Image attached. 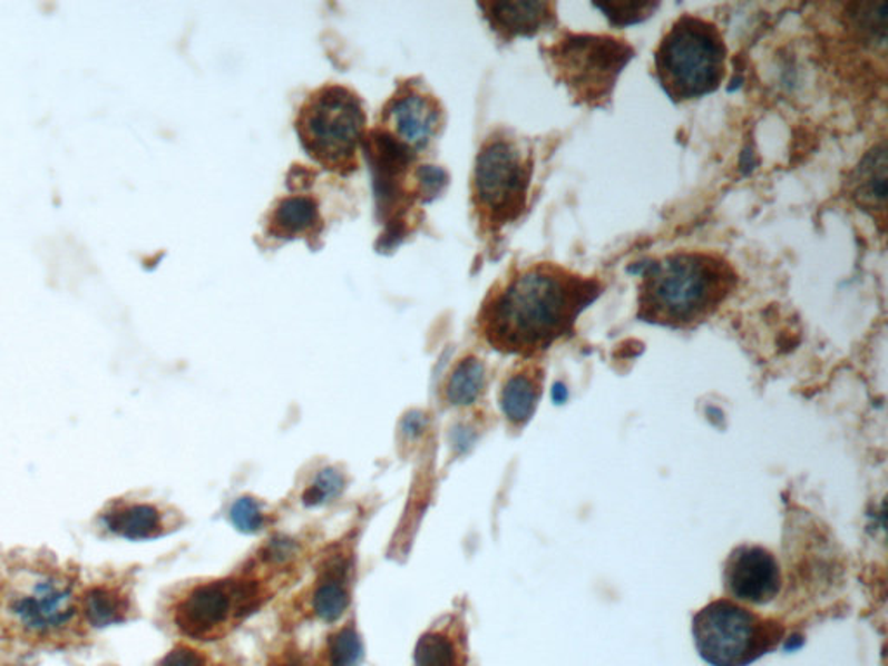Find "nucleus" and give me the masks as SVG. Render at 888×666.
<instances>
[{
	"label": "nucleus",
	"instance_id": "f257e3e1",
	"mask_svg": "<svg viewBox=\"0 0 888 666\" xmlns=\"http://www.w3.org/2000/svg\"><path fill=\"white\" fill-rule=\"evenodd\" d=\"M601 291L597 280L559 264H529L489 292L479 311V330L500 353L537 356L573 332Z\"/></svg>",
	"mask_w": 888,
	"mask_h": 666
},
{
	"label": "nucleus",
	"instance_id": "f03ea898",
	"mask_svg": "<svg viewBox=\"0 0 888 666\" xmlns=\"http://www.w3.org/2000/svg\"><path fill=\"white\" fill-rule=\"evenodd\" d=\"M732 264L715 252L679 251L644 264L638 317L669 329L706 322L736 288Z\"/></svg>",
	"mask_w": 888,
	"mask_h": 666
},
{
	"label": "nucleus",
	"instance_id": "7ed1b4c3",
	"mask_svg": "<svg viewBox=\"0 0 888 666\" xmlns=\"http://www.w3.org/2000/svg\"><path fill=\"white\" fill-rule=\"evenodd\" d=\"M295 130L305 154L339 176L360 167L358 151L367 130L363 99L342 84L318 87L302 101Z\"/></svg>",
	"mask_w": 888,
	"mask_h": 666
},
{
	"label": "nucleus",
	"instance_id": "20e7f679",
	"mask_svg": "<svg viewBox=\"0 0 888 666\" xmlns=\"http://www.w3.org/2000/svg\"><path fill=\"white\" fill-rule=\"evenodd\" d=\"M725 48L712 21L684 14L673 21L654 51V70L673 101L712 95L725 79Z\"/></svg>",
	"mask_w": 888,
	"mask_h": 666
},
{
	"label": "nucleus",
	"instance_id": "39448f33",
	"mask_svg": "<svg viewBox=\"0 0 888 666\" xmlns=\"http://www.w3.org/2000/svg\"><path fill=\"white\" fill-rule=\"evenodd\" d=\"M544 56L557 82L578 105L603 108L613 98L635 49L622 37L563 32L545 46Z\"/></svg>",
	"mask_w": 888,
	"mask_h": 666
},
{
	"label": "nucleus",
	"instance_id": "423d86ee",
	"mask_svg": "<svg viewBox=\"0 0 888 666\" xmlns=\"http://www.w3.org/2000/svg\"><path fill=\"white\" fill-rule=\"evenodd\" d=\"M693 637L710 666H750L781 644L784 625L736 600L716 599L694 616Z\"/></svg>",
	"mask_w": 888,
	"mask_h": 666
},
{
	"label": "nucleus",
	"instance_id": "0eeeda50",
	"mask_svg": "<svg viewBox=\"0 0 888 666\" xmlns=\"http://www.w3.org/2000/svg\"><path fill=\"white\" fill-rule=\"evenodd\" d=\"M533 158L509 134L494 133L479 148L472 174V204L489 232L514 223L528 204Z\"/></svg>",
	"mask_w": 888,
	"mask_h": 666
},
{
	"label": "nucleus",
	"instance_id": "6e6552de",
	"mask_svg": "<svg viewBox=\"0 0 888 666\" xmlns=\"http://www.w3.org/2000/svg\"><path fill=\"white\" fill-rule=\"evenodd\" d=\"M263 585L251 577L226 578L193 587L174 609L180 634L196 640L217 639L266 599Z\"/></svg>",
	"mask_w": 888,
	"mask_h": 666
},
{
	"label": "nucleus",
	"instance_id": "1a4fd4ad",
	"mask_svg": "<svg viewBox=\"0 0 888 666\" xmlns=\"http://www.w3.org/2000/svg\"><path fill=\"white\" fill-rule=\"evenodd\" d=\"M79 613V600L70 581L42 575L21 588L9 603V615L23 630L46 635L64 630Z\"/></svg>",
	"mask_w": 888,
	"mask_h": 666
},
{
	"label": "nucleus",
	"instance_id": "9d476101",
	"mask_svg": "<svg viewBox=\"0 0 888 666\" xmlns=\"http://www.w3.org/2000/svg\"><path fill=\"white\" fill-rule=\"evenodd\" d=\"M382 123L384 133L417 155L435 141L445 124V110L426 87L401 84L386 102Z\"/></svg>",
	"mask_w": 888,
	"mask_h": 666
},
{
	"label": "nucleus",
	"instance_id": "9b49d317",
	"mask_svg": "<svg viewBox=\"0 0 888 666\" xmlns=\"http://www.w3.org/2000/svg\"><path fill=\"white\" fill-rule=\"evenodd\" d=\"M722 581L732 600L765 606L781 592L783 575L771 550L760 545H740L725 559Z\"/></svg>",
	"mask_w": 888,
	"mask_h": 666
},
{
	"label": "nucleus",
	"instance_id": "f8f14e48",
	"mask_svg": "<svg viewBox=\"0 0 888 666\" xmlns=\"http://www.w3.org/2000/svg\"><path fill=\"white\" fill-rule=\"evenodd\" d=\"M489 27L505 40L533 37L557 23L556 4L538 0L517 2H481Z\"/></svg>",
	"mask_w": 888,
	"mask_h": 666
},
{
	"label": "nucleus",
	"instance_id": "ddd939ff",
	"mask_svg": "<svg viewBox=\"0 0 888 666\" xmlns=\"http://www.w3.org/2000/svg\"><path fill=\"white\" fill-rule=\"evenodd\" d=\"M321 229L320 207L311 196H283L267 216L266 232L273 238H314L320 236Z\"/></svg>",
	"mask_w": 888,
	"mask_h": 666
},
{
	"label": "nucleus",
	"instance_id": "4468645a",
	"mask_svg": "<svg viewBox=\"0 0 888 666\" xmlns=\"http://www.w3.org/2000/svg\"><path fill=\"white\" fill-rule=\"evenodd\" d=\"M544 392V369L537 363H526L517 369L501 388L500 404L504 415L513 425L523 428L537 412Z\"/></svg>",
	"mask_w": 888,
	"mask_h": 666
},
{
	"label": "nucleus",
	"instance_id": "2eb2a0df",
	"mask_svg": "<svg viewBox=\"0 0 888 666\" xmlns=\"http://www.w3.org/2000/svg\"><path fill=\"white\" fill-rule=\"evenodd\" d=\"M852 196L862 210L885 221L887 207V148L872 146L852 174Z\"/></svg>",
	"mask_w": 888,
	"mask_h": 666
},
{
	"label": "nucleus",
	"instance_id": "dca6fc26",
	"mask_svg": "<svg viewBox=\"0 0 888 666\" xmlns=\"http://www.w3.org/2000/svg\"><path fill=\"white\" fill-rule=\"evenodd\" d=\"M108 531L127 540H152L164 535V513L152 503L118 507L103 516Z\"/></svg>",
	"mask_w": 888,
	"mask_h": 666
},
{
	"label": "nucleus",
	"instance_id": "f3484780",
	"mask_svg": "<svg viewBox=\"0 0 888 666\" xmlns=\"http://www.w3.org/2000/svg\"><path fill=\"white\" fill-rule=\"evenodd\" d=\"M349 603L351 594H349L348 565L344 561L333 562L326 566L323 577L316 581L311 597V608L323 621H335L344 615Z\"/></svg>",
	"mask_w": 888,
	"mask_h": 666
},
{
	"label": "nucleus",
	"instance_id": "a211bd4d",
	"mask_svg": "<svg viewBox=\"0 0 888 666\" xmlns=\"http://www.w3.org/2000/svg\"><path fill=\"white\" fill-rule=\"evenodd\" d=\"M82 609L92 627H110L126 619L129 600L118 588L99 585L87 590L82 597Z\"/></svg>",
	"mask_w": 888,
	"mask_h": 666
},
{
	"label": "nucleus",
	"instance_id": "6ab92c4d",
	"mask_svg": "<svg viewBox=\"0 0 888 666\" xmlns=\"http://www.w3.org/2000/svg\"><path fill=\"white\" fill-rule=\"evenodd\" d=\"M486 388V370L482 361L469 356L460 361L448 379L445 394L451 404L467 407L481 398Z\"/></svg>",
	"mask_w": 888,
	"mask_h": 666
},
{
	"label": "nucleus",
	"instance_id": "aec40b11",
	"mask_svg": "<svg viewBox=\"0 0 888 666\" xmlns=\"http://www.w3.org/2000/svg\"><path fill=\"white\" fill-rule=\"evenodd\" d=\"M416 666H460L457 644L445 631H429L420 637Z\"/></svg>",
	"mask_w": 888,
	"mask_h": 666
},
{
	"label": "nucleus",
	"instance_id": "412c9836",
	"mask_svg": "<svg viewBox=\"0 0 888 666\" xmlns=\"http://www.w3.org/2000/svg\"><path fill=\"white\" fill-rule=\"evenodd\" d=\"M363 659V643L354 627L348 625L332 635L326 646V662L330 666H358Z\"/></svg>",
	"mask_w": 888,
	"mask_h": 666
},
{
	"label": "nucleus",
	"instance_id": "4be33fe9",
	"mask_svg": "<svg viewBox=\"0 0 888 666\" xmlns=\"http://www.w3.org/2000/svg\"><path fill=\"white\" fill-rule=\"evenodd\" d=\"M230 516H232L233 525L243 533H255L258 529H263L264 522H266V516L261 510V506L251 497L240 498L238 502L233 506Z\"/></svg>",
	"mask_w": 888,
	"mask_h": 666
},
{
	"label": "nucleus",
	"instance_id": "5701e85b",
	"mask_svg": "<svg viewBox=\"0 0 888 666\" xmlns=\"http://www.w3.org/2000/svg\"><path fill=\"white\" fill-rule=\"evenodd\" d=\"M342 476L333 469H325L318 476L313 487L308 488L302 494L305 506H320L326 502L329 498L335 497L342 490Z\"/></svg>",
	"mask_w": 888,
	"mask_h": 666
},
{
	"label": "nucleus",
	"instance_id": "b1692460",
	"mask_svg": "<svg viewBox=\"0 0 888 666\" xmlns=\"http://www.w3.org/2000/svg\"><path fill=\"white\" fill-rule=\"evenodd\" d=\"M595 8L601 9L611 23L626 27L650 18L656 11L657 4H595Z\"/></svg>",
	"mask_w": 888,
	"mask_h": 666
},
{
	"label": "nucleus",
	"instance_id": "393cba45",
	"mask_svg": "<svg viewBox=\"0 0 888 666\" xmlns=\"http://www.w3.org/2000/svg\"><path fill=\"white\" fill-rule=\"evenodd\" d=\"M158 666H208V663L207 658L193 647L177 646L162 658Z\"/></svg>",
	"mask_w": 888,
	"mask_h": 666
},
{
	"label": "nucleus",
	"instance_id": "a878e982",
	"mask_svg": "<svg viewBox=\"0 0 888 666\" xmlns=\"http://www.w3.org/2000/svg\"><path fill=\"white\" fill-rule=\"evenodd\" d=\"M553 396L557 403H563V401L566 400V396H568V391H566V388H564L563 384L554 385Z\"/></svg>",
	"mask_w": 888,
	"mask_h": 666
},
{
	"label": "nucleus",
	"instance_id": "bb28decb",
	"mask_svg": "<svg viewBox=\"0 0 888 666\" xmlns=\"http://www.w3.org/2000/svg\"><path fill=\"white\" fill-rule=\"evenodd\" d=\"M280 666H304V665H302V663L299 662V659L289 658L285 659V662H283L282 665Z\"/></svg>",
	"mask_w": 888,
	"mask_h": 666
}]
</instances>
